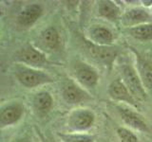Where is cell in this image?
Returning a JSON list of instances; mask_svg holds the SVG:
<instances>
[{
  "label": "cell",
  "mask_w": 152,
  "mask_h": 142,
  "mask_svg": "<svg viewBox=\"0 0 152 142\" xmlns=\"http://www.w3.org/2000/svg\"><path fill=\"white\" fill-rule=\"evenodd\" d=\"M23 113L24 106L21 103L12 102L3 106L0 111V125L5 127L14 124L22 117Z\"/></svg>",
  "instance_id": "12"
},
{
  "label": "cell",
  "mask_w": 152,
  "mask_h": 142,
  "mask_svg": "<svg viewBox=\"0 0 152 142\" xmlns=\"http://www.w3.org/2000/svg\"><path fill=\"white\" fill-rule=\"evenodd\" d=\"M14 75L18 82L27 88L37 87L39 85L53 82V80L44 71L35 69L25 64L17 65L14 70Z\"/></svg>",
  "instance_id": "1"
},
{
  "label": "cell",
  "mask_w": 152,
  "mask_h": 142,
  "mask_svg": "<svg viewBox=\"0 0 152 142\" xmlns=\"http://www.w3.org/2000/svg\"><path fill=\"white\" fill-rule=\"evenodd\" d=\"M89 38L90 41L99 46H109L112 44L114 36L112 31L109 28L95 25L89 28Z\"/></svg>",
  "instance_id": "15"
},
{
  "label": "cell",
  "mask_w": 152,
  "mask_h": 142,
  "mask_svg": "<svg viewBox=\"0 0 152 142\" xmlns=\"http://www.w3.org/2000/svg\"><path fill=\"white\" fill-rule=\"evenodd\" d=\"M98 12L101 17H104L112 22H116L121 16V12L119 7L114 2L109 1V0L99 2Z\"/></svg>",
  "instance_id": "16"
},
{
  "label": "cell",
  "mask_w": 152,
  "mask_h": 142,
  "mask_svg": "<svg viewBox=\"0 0 152 142\" xmlns=\"http://www.w3.org/2000/svg\"><path fill=\"white\" fill-rule=\"evenodd\" d=\"M121 22L125 27L130 28L144 24L152 23V16L144 9L133 8L122 14Z\"/></svg>",
  "instance_id": "11"
},
{
  "label": "cell",
  "mask_w": 152,
  "mask_h": 142,
  "mask_svg": "<svg viewBox=\"0 0 152 142\" xmlns=\"http://www.w3.org/2000/svg\"><path fill=\"white\" fill-rule=\"evenodd\" d=\"M120 74L123 83L137 101H145L147 99L146 90L144 87L140 76L130 64H124L120 68Z\"/></svg>",
  "instance_id": "2"
},
{
  "label": "cell",
  "mask_w": 152,
  "mask_h": 142,
  "mask_svg": "<svg viewBox=\"0 0 152 142\" xmlns=\"http://www.w3.org/2000/svg\"><path fill=\"white\" fill-rule=\"evenodd\" d=\"M12 142H31L27 137H17V138H14Z\"/></svg>",
  "instance_id": "21"
},
{
  "label": "cell",
  "mask_w": 152,
  "mask_h": 142,
  "mask_svg": "<svg viewBox=\"0 0 152 142\" xmlns=\"http://www.w3.org/2000/svg\"><path fill=\"white\" fill-rule=\"evenodd\" d=\"M14 60L18 63L25 64V65L31 66H42L48 63L46 54L35 47L34 46L28 44L19 49L15 55Z\"/></svg>",
  "instance_id": "5"
},
{
  "label": "cell",
  "mask_w": 152,
  "mask_h": 142,
  "mask_svg": "<svg viewBox=\"0 0 152 142\" xmlns=\"http://www.w3.org/2000/svg\"><path fill=\"white\" fill-rule=\"evenodd\" d=\"M108 95L113 101L128 103L129 105L139 108V103L137 99L132 96V94L123 83L121 79H116L112 80L108 86Z\"/></svg>",
  "instance_id": "9"
},
{
  "label": "cell",
  "mask_w": 152,
  "mask_h": 142,
  "mask_svg": "<svg viewBox=\"0 0 152 142\" xmlns=\"http://www.w3.org/2000/svg\"><path fill=\"white\" fill-rule=\"evenodd\" d=\"M95 121V115L88 109H76L68 118V126L72 131L82 132L92 127Z\"/></svg>",
  "instance_id": "7"
},
{
  "label": "cell",
  "mask_w": 152,
  "mask_h": 142,
  "mask_svg": "<svg viewBox=\"0 0 152 142\" xmlns=\"http://www.w3.org/2000/svg\"><path fill=\"white\" fill-rule=\"evenodd\" d=\"M115 108L126 125L142 133H145L147 135H152V128L138 112H135L132 109L121 105V104L115 105Z\"/></svg>",
  "instance_id": "4"
},
{
  "label": "cell",
  "mask_w": 152,
  "mask_h": 142,
  "mask_svg": "<svg viewBox=\"0 0 152 142\" xmlns=\"http://www.w3.org/2000/svg\"><path fill=\"white\" fill-rule=\"evenodd\" d=\"M61 39L55 28H48L38 36L35 47L42 52H55L60 49Z\"/></svg>",
  "instance_id": "8"
},
{
  "label": "cell",
  "mask_w": 152,
  "mask_h": 142,
  "mask_svg": "<svg viewBox=\"0 0 152 142\" xmlns=\"http://www.w3.org/2000/svg\"><path fill=\"white\" fill-rule=\"evenodd\" d=\"M53 103L51 95L47 91L38 92L33 98V106L38 112L47 113L50 110Z\"/></svg>",
  "instance_id": "17"
},
{
  "label": "cell",
  "mask_w": 152,
  "mask_h": 142,
  "mask_svg": "<svg viewBox=\"0 0 152 142\" xmlns=\"http://www.w3.org/2000/svg\"><path fill=\"white\" fill-rule=\"evenodd\" d=\"M117 135L122 142H140L137 135L130 130L124 127H119L117 131Z\"/></svg>",
  "instance_id": "20"
},
{
  "label": "cell",
  "mask_w": 152,
  "mask_h": 142,
  "mask_svg": "<svg viewBox=\"0 0 152 142\" xmlns=\"http://www.w3.org/2000/svg\"><path fill=\"white\" fill-rule=\"evenodd\" d=\"M43 13V8L39 4H31L24 8L17 16V23L21 27H31Z\"/></svg>",
  "instance_id": "13"
},
{
  "label": "cell",
  "mask_w": 152,
  "mask_h": 142,
  "mask_svg": "<svg viewBox=\"0 0 152 142\" xmlns=\"http://www.w3.org/2000/svg\"><path fill=\"white\" fill-rule=\"evenodd\" d=\"M61 95L64 101L69 104H77L89 99L88 94L72 80H66L62 84Z\"/></svg>",
  "instance_id": "10"
},
{
  "label": "cell",
  "mask_w": 152,
  "mask_h": 142,
  "mask_svg": "<svg viewBox=\"0 0 152 142\" xmlns=\"http://www.w3.org/2000/svg\"><path fill=\"white\" fill-rule=\"evenodd\" d=\"M71 70L78 83H80L86 88L91 89L97 85L99 75L93 66L82 61H76L73 63Z\"/></svg>",
  "instance_id": "3"
},
{
  "label": "cell",
  "mask_w": 152,
  "mask_h": 142,
  "mask_svg": "<svg viewBox=\"0 0 152 142\" xmlns=\"http://www.w3.org/2000/svg\"><path fill=\"white\" fill-rule=\"evenodd\" d=\"M62 142H94V137L84 134H59Z\"/></svg>",
  "instance_id": "19"
},
{
  "label": "cell",
  "mask_w": 152,
  "mask_h": 142,
  "mask_svg": "<svg viewBox=\"0 0 152 142\" xmlns=\"http://www.w3.org/2000/svg\"><path fill=\"white\" fill-rule=\"evenodd\" d=\"M86 47L92 58L107 66H111L119 54L118 49L109 46H99L90 40H85Z\"/></svg>",
  "instance_id": "6"
},
{
  "label": "cell",
  "mask_w": 152,
  "mask_h": 142,
  "mask_svg": "<svg viewBox=\"0 0 152 142\" xmlns=\"http://www.w3.org/2000/svg\"><path fill=\"white\" fill-rule=\"evenodd\" d=\"M133 51L136 55L138 74L144 84V87L146 91L152 93V64L135 50Z\"/></svg>",
  "instance_id": "14"
},
{
  "label": "cell",
  "mask_w": 152,
  "mask_h": 142,
  "mask_svg": "<svg viewBox=\"0 0 152 142\" xmlns=\"http://www.w3.org/2000/svg\"><path fill=\"white\" fill-rule=\"evenodd\" d=\"M47 142H48V141H47Z\"/></svg>",
  "instance_id": "22"
},
{
  "label": "cell",
  "mask_w": 152,
  "mask_h": 142,
  "mask_svg": "<svg viewBox=\"0 0 152 142\" xmlns=\"http://www.w3.org/2000/svg\"><path fill=\"white\" fill-rule=\"evenodd\" d=\"M128 33L135 39L141 41L152 40V23L144 24L128 28Z\"/></svg>",
  "instance_id": "18"
}]
</instances>
